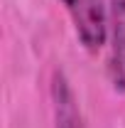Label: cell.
Returning <instances> with one entry per match:
<instances>
[{
	"label": "cell",
	"instance_id": "1",
	"mask_svg": "<svg viewBox=\"0 0 125 128\" xmlns=\"http://www.w3.org/2000/svg\"><path fill=\"white\" fill-rule=\"evenodd\" d=\"M74 22L76 37L88 52H98L108 42V8L103 0H62Z\"/></svg>",
	"mask_w": 125,
	"mask_h": 128
},
{
	"label": "cell",
	"instance_id": "2",
	"mask_svg": "<svg viewBox=\"0 0 125 128\" xmlns=\"http://www.w3.org/2000/svg\"><path fill=\"white\" fill-rule=\"evenodd\" d=\"M110 52H108V79L115 91H125V0H110Z\"/></svg>",
	"mask_w": 125,
	"mask_h": 128
},
{
	"label": "cell",
	"instance_id": "3",
	"mask_svg": "<svg viewBox=\"0 0 125 128\" xmlns=\"http://www.w3.org/2000/svg\"><path fill=\"white\" fill-rule=\"evenodd\" d=\"M52 101H54V121L57 128H86L83 116L78 108V101L74 96V89L62 72H54L52 79Z\"/></svg>",
	"mask_w": 125,
	"mask_h": 128
}]
</instances>
